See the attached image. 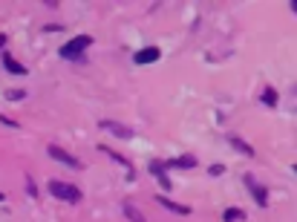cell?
I'll return each instance as SVG.
<instances>
[{
    "instance_id": "cell-1",
    "label": "cell",
    "mask_w": 297,
    "mask_h": 222,
    "mask_svg": "<svg viewBox=\"0 0 297 222\" xmlns=\"http://www.w3.org/2000/svg\"><path fill=\"white\" fill-rule=\"evenodd\" d=\"M49 193H52L55 199H64V202H69V205H78L81 199H84L81 187L69 185V182H61V179H52V182H49Z\"/></svg>"
},
{
    "instance_id": "cell-2",
    "label": "cell",
    "mask_w": 297,
    "mask_h": 222,
    "mask_svg": "<svg viewBox=\"0 0 297 222\" xmlns=\"http://www.w3.org/2000/svg\"><path fill=\"white\" fill-rule=\"evenodd\" d=\"M90 44H92L90 35H75L72 41H67L64 47L58 49V55H61L64 61H75V58H81V55L87 52V47H90Z\"/></svg>"
},
{
    "instance_id": "cell-3",
    "label": "cell",
    "mask_w": 297,
    "mask_h": 222,
    "mask_svg": "<svg viewBox=\"0 0 297 222\" xmlns=\"http://www.w3.org/2000/svg\"><path fill=\"white\" fill-rule=\"evenodd\" d=\"M242 182H245V187L251 190L254 202H257L260 208H268V187H265V185H260V182H257V179H254L251 173H245V176H242Z\"/></svg>"
},
{
    "instance_id": "cell-4",
    "label": "cell",
    "mask_w": 297,
    "mask_h": 222,
    "mask_svg": "<svg viewBox=\"0 0 297 222\" xmlns=\"http://www.w3.org/2000/svg\"><path fill=\"white\" fill-rule=\"evenodd\" d=\"M46 153L55 159V162H61V164H67V167H72V170H81V162L72 156V153H67L64 147H58V144H49L46 147Z\"/></svg>"
},
{
    "instance_id": "cell-5",
    "label": "cell",
    "mask_w": 297,
    "mask_h": 222,
    "mask_svg": "<svg viewBox=\"0 0 297 222\" xmlns=\"http://www.w3.org/2000/svg\"><path fill=\"white\" fill-rule=\"evenodd\" d=\"M147 170H150V176H153V179L162 185V190H171V187H173V182H171V176H168V167H165V162H150Z\"/></svg>"
},
{
    "instance_id": "cell-6",
    "label": "cell",
    "mask_w": 297,
    "mask_h": 222,
    "mask_svg": "<svg viewBox=\"0 0 297 222\" xmlns=\"http://www.w3.org/2000/svg\"><path fill=\"white\" fill-rule=\"evenodd\" d=\"M159 58H162L159 47H144V49H138L136 55H133V64H138V67H144V64H156Z\"/></svg>"
},
{
    "instance_id": "cell-7",
    "label": "cell",
    "mask_w": 297,
    "mask_h": 222,
    "mask_svg": "<svg viewBox=\"0 0 297 222\" xmlns=\"http://www.w3.org/2000/svg\"><path fill=\"white\" fill-rule=\"evenodd\" d=\"M165 167H168V170H194L196 167V156H191V153L176 156V159H171V162H165Z\"/></svg>"
},
{
    "instance_id": "cell-8",
    "label": "cell",
    "mask_w": 297,
    "mask_h": 222,
    "mask_svg": "<svg viewBox=\"0 0 297 222\" xmlns=\"http://www.w3.org/2000/svg\"><path fill=\"white\" fill-rule=\"evenodd\" d=\"M98 150H101V153H107V156H110V159H115L118 164H124V167H127V179H133V176H136V170H133V164H130V159H124L121 153H115L113 147H107V144H98Z\"/></svg>"
},
{
    "instance_id": "cell-9",
    "label": "cell",
    "mask_w": 297,
    "mask_h": 222,
    "mask_svg": "<svg viewBox=\"0 0 297 222\" xmlns=\"http://www.w3.org/2000/svg\"><path fill=\"white\" fill-rule=\"evenodd\" d=\"M98 127H101V130H110V133H113V136H118V139H133V130L124 127V124H118V121H101Z\"/></svg>"
},
{
    "instance_id": "cell-10",
    "label": "cell",
    "mask_w": 297,
    "mask_h": 222,
    "mask_svg": "<svg viewBox=\"0 0 297 222\" xmlns=\"http://www.w3.org/2000/svg\"><path fill=\"white\" fill-rule=\"evenodd\" d=\"M156 202H159L162 208H168L171 213H179V216H188V213H191L188 205H179V202H173V199H168V196H156Z\"/></svg>"
},
{
    "instance_id": "cell-11",
    "label": "cell",
    "mask_w": 297,
    "mask_h": 222,
    "mask_svg": "<svg viewBox=\"0 0 297 222\" xmlns=\"http://www.w3.org/2000/svg\"><path fill=\"white\" fill-rule=\"evenodd\" d=\"M3 67H6V72H12V75H26V72H29V70L21 64V61L12 58L9 52H3Z\"/></svg>"
},
{
    "instance_id": "cell-12",
    "label": "cell",
    "mask_w": 297,
    "mask_h": 222,
    "mask_svg": "<svg viewBox=\"0 0 297 222\" xmlns=\"http://www.w3.org/2000/svg\"><path fill=\"white\" fill-rule=\"evenodd\" d=\"M228 144H231V147H234L237 153H242V156H248V159L254 156V147L248 144V141H242L240 136H228Z\"/></svg>"
},
{
    "instance_id": "cell-13",
    "label": "cell",
    "mask_w": 297,
    "mask_h": 222,
    "mask_svg": "<svg viewBox=\"0 0 297 222\" xmlns=\"http://www.w3.org/2000/svg\"><path fill=\"white\" fill-rule=\"evenodd\" d=\"M124 213H127V219H133V222H147L144 219V213H141L136 205H130V202H124Z\"/></svg>"
},
{
    "instance_id": "cell-14",
    "label": "cell",
    "mask_w": 297,
    "mask_h": 222,
    "mask_svg": "<svg viewBox=\"0 0 297 222\" xmlns=\"http://www.w3.org/2000/svg\"><path fill=\"white\" fill-rule=\"evenodd\" d=\"M277 98H280V95H277L274 87H265V90H263V98H260V101H263L265 107H277Z\"/></svg>"
},
{
    "instance_id": "cell-15",
    "label": "cell",
    "mask_w": 297,
    "mask_h": 222,
    "mask_svg": "<svg viewBox=\"0 0 297 222\" xmlns=\"http://www.w3.org/2000/svg\"><path fill=\"white\" fill-rule=\"evenodd\" d=\"M222 219L225 222H240V219H245V213H242L240 208H225L222 210Z\"/></svg>"
},
{
    "instance_id": "cell-16",
    "label": "cell",
    "mask_w": 297,
    "mask_h": 222,
    "mask_svg": "<svg viewBox=\"0 0 297 222\" xmlns=\"http://www.w3.org/2000/svg\"><path fill=\"white\" fill-rule=\"evenodd\" d=\"M26 190H29V196H32V199H38V187H35L32 176H26Z\"/></svg>"
},
{
    "instance_id": "cell-17",
    "label": "cell",
    "mask_w": 297,
    "mask_h": 222,
    "mask_svg": "<svg viewBox=\"0 0 297 222\" xmlns=\"http://www.w3.org/2000/svg\"><path fill=\"white\" fill-rule=\"evenodd\" d=\"M6 98H9V101H21V98H26V90H12Z\"/></svg>"
},
{
    "instance_id": "cell-18",
    "label": "cell",
    "mask_w": 297,
    "mask_h": 222,
    "mask_svg": "<svg viewBox=\"0 0 297 222\" xmlns=\"http://www.w3.org/2000/svg\"><path fill=\"white\" fill-rule=\"evenodd\" d=\"M208 173H211V176H222V173H225V167H222V164H211V167H208Z\"/></svg>"
},
{
    "instance_id": "cell-19",
    "label": "cell",
    "mask_w": 297,
    "mask_h": 222,
    "mask_svg": "<svg viewBox=\"0 0 297 222\" xmlns=\"http://www.w3.org/2000/svg\"><path fill=\"white\" fill-rule=\"evenodd\" d=\"M0 124H6V127H18V121H12L9 116H0Z\"/></svg>"
},
{
    "instance_id": "cell-20",
    "label": "cell",
    "mask_w": 297,
    "mask_h": 222,
    "mask_svg": "<svg viewBox=\"0 0 297 222\" xmlns=\"http://www.w3.org/2000/svg\"><path fill=\"white\" fill-rule=\"evenodd\" d=\"M288 9H291V12L297 15V0H291V3H288Z\"/></svg>"
},
{
    "instance_id": "cell-21",
    "label": "cell",
    "mask_w": 297,
    "mask_h": 222,
    "mask_svg": "<svg viewBox=\"0 0 297 222\" xmlns=\"http://www.w3.org/2000/svg\"><path fill=\"white\" fill-rule=\"evenodd\" d=\"M3 47H6V35H0V52H3Z\"/></svg>"
},
{
    "instance_id": "cell-22",
    "label": "cell",
    "mask_w": 297,
    "mask_h": 222,
    "mask_svg": "<svg viewBox=\"0 0 297 222\" xmlns=\"http://www.w3.org/2000/svg\"><path fill=\"white\" fill-rule=\"evenodd\" d=\"M291 170H294V173H297V164H291Z\"/></svg>"
},
{
    "instance_id": "cell-23",
    "label": "cell",
    "mask_w": 297,
    "mask_h": 222,
    "mask_svg": "<svg viewBox=\"0 0 297 222\" xmlns=\"http://www.w3.org/2000/svg\"><path fill=\"white\" fill-rule=\"evenodd\" d=\"M0 202H3V193H0Z\"/></svg>"
},
{
    "instance_id": "cell-24",
    "label": "cell",
    "mask_w": 297,
    "mask_h": 222,
    "mask_svg": "<svg viewBox=\"0 0 297 222\" xmlns=\"http://www.w3.org/2000/svg\"><path fill=\"white\" fill-rule=\"evenodd\" d=\"M294 93H297V87H294Z\"/></svg>"
}]
</instances>
